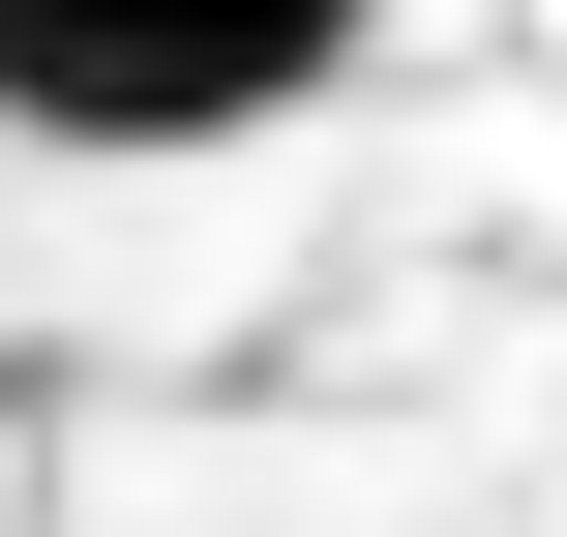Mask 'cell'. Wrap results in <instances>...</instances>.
<instances>
[{"label": "cell", "instance_id": "6da1fadb", "mask_svg": "<svg viewBox=\"0 0 567 537\" xmlns=\"http://www.w3.org/2000/svg\"><path fill=\"white\" fill-rule=\"evenodd\" d=\"M329 60H359V0H0L30 149H269Z\"/></svg>", "mask_w": 567, "mask_h": 537}]
</instances>
